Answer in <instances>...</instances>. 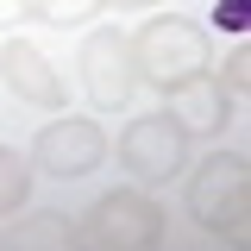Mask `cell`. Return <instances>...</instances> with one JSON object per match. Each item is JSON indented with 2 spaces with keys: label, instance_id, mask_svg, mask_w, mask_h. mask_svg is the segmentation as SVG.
Returning <instances> with one entry per match:
<instances>
[{
  "label": "cell",
  "instance_id": "15",
  "mask_svg": "<svg viewBox=\"0 0 251 251\" xmlns=\"http://www.w3.org/2000/svg\"><path fill=\"white\" fill-rule=\"evenodd\" d=\"M100 6H120V13H138V6H157V0H100Z\"/></svg>",
  "mask_w": 251,
  "mask_h": 251
},
{
  "label": "cell",
  "instance_id": "4",
  "mask_svg": "<svg viewBox=\"0 0 251 251\" xmlns=\"http://www.w3.org/2000/svg\"><path fill=\"white\" fill-rule=\"evenodd\" d=\"M120 163H126V176H138V182H151V188L176 182L182 163H188V132L176 126V113H145V120L126 126Z\"/></svg>",
  "mask_w": 251,
  "mask_h": 251
},
{
  "label": "cell",
  "instance_id": "5",
  "mask_svg": "<svg viewBox=\"0 0 251 251\" xmlns=\"http://www.w3.org/2000/svg\"><path fill=\"white\" fill-rule=\"evenodd\" d=\"M138 88V69H132V38L120 25H94L82 38V94H88L94 107H126Z\"/></svg>",
  "mask_w": 251,
  "mask_h": 251
},
{
  "label": "cell",
  "instance_id": "2",
  "mask_svg": "<svg viewBox=\"0 0 251 251\" xmlns=\"http://www.w3.org/2000/svg\"><path fill=\"white\" fill-rule=\"evenodd\" d=\"M188 220L207 232V239H245L251 220V163L245 151H214L201 157V170L188 176Z\"/></svg>",
  "mask_w": 251,
  "mask_h": 251
},
{
  "label": "cell",
  "instance_id": "8",
  "mask_svg": "<svg viewBox=\"0 0 251 251\" xmlns=\"http://www.w3.org/2000/svg\"><path fill=\"white\" fill-rule=\"evenodd\" d=\"M170 113L182 132H220L226 126V88H220V75H188L182 88H170Z\"/></svg>",
  "mask_w": 251,
  "mask_h": 251
},
{
  "label": "cell",
  "instance_id": "3",
  "mask_svg": "<svg viewBox=\"0 0 251 251\" xmlns=\"http://www.w3.org/2000/svg\"><path fill=\"white\" fill-rule=\"evenodd\" d=\"M75 245L88 251H151L163 245V207L138 188H107L88 214L75 220Z\"/></svg>",
  "mask_w": 251,
  "mask_h": 251
},
{
  "label": "cell",
  "instance_id": "10",
  "mask_svg": "<svg viewBox=\"0 0 251 251\" xmlns=\"http://www.w3.org/2000/svg\"><path fill=\"white\" fill-rule=\"evenodd\" d=\"M100 13V0H31V19L38 25H57V31H75Z\"/></svg>",
  "mask_w": 251,
  "mask_h": 251
},
{
  "label": "cell",
  "instance_id": "13",
  "mask_svg": "<svg viewBox=\"0 0 251 251\" xmlns=\"http://www.w3.org/2000/svg\"><path fill=\"white\" fill-rule=\"evenodd\" d=\"M214 25L220 31H245L251 25V0H220V6H214Z\"/></svg>",
  "mask_w": 251,
  "mask_h": 251
},
{
  "label": "cell",
  "instance_id": "1",
  "mask_svg": "<svg viewBox=\"0 0 251 251\" xmlns=\"http://www.w3.org/2000/svg\"><path fill=\"white\" fill-rule=\"evenodd\" d=\"M207 63H214V44H207V31L182 19V13H163L151 25L132 31V69H138V82L157 94L182 88L188 75H207Z\"/></svg>",
  "mask_w": 251,
  "mask_h": 251
},
{
  "label": "cell",
  "instance_id": "12",
  "mask_svg": "<svg viewBox=\"0 0 251 251\" xmlns=\"http://www.w3.org/2000/svg\"><path fill=\"white\" fill-rule=\"evenodd\" d=\"M226 100H245L251 94V50H232V63H226Z\"/></svg>",
  "mask_w": 251,
  "mask_h": 251
},
{
  "label": "cell",
  "instance_id": "11",
  "mask_svg": "<svg viewBox=\"0 0 251 251\" xmlns=\"http://www.w3.org/2000/svg\"><path fill=\"white\" fill-rule=\"evenodd\" d=\"M25 188H31V163H25V157H13L6 145H0V220L25 207Z\"/></svg>",
  "mask_w": 251,
  "mask_h": 251
},
{
  "label": "cell",
  "instance_id": "7",
  "mask_svg": "<svg viewBox=\"0 0 251 251\" xmlns=\"http://www.w3.org/2000/svg\"><path fill=\"white\" fill-rule=\"evenodd\" d=\"M0 75H6V88L19 94L25 107H63L69 100V88H63L57 69H50V57L38 44H25V38H6L0 44Z\"/></svg>",
  "mask_w": 251,
  "mask_h": 251
},
{
  "label": "cell",
  "instance_id": "9",
  "mask_svg": "<svg viewBox=\"0 0 251 251\" xmlns=\"http://www.w3.org/2000/svg\"><path fill=\"white\" fill-rule=\"evenodd\" d=\"M13 251H75V220L69 214H25L13 232Z\"/></svg>",
  "mask_w": 251,
  "mask_h": 251
},
{
  "label": "cell",
  "instance_id": "14",
  "mask_svg": "<svg viewBox=\"0 0 251 251\" xmlns=\"http://www.w3.org/2000/svg\"><path fill=\"white\" fill-rule=\"evenodd\" d=\"M25 13H31V0H0V31H6V25H25Z\"/></svg>",
  "mask_w": 251,
  "mask_h": 251
},
{
  "label": "cell",
  "instance_id": "6",
  "mask_svg": "<svg viewBox=\"0 0 251 251\" xmlns=\"http://www.w3.org/2000/svg\"><path fill=\"white\" fill-rule=\"evenodd\" d=\"M107 157V138L94 120H57L31 138V176H57V182H75V176H94V163Z\"/></svg>",
  "mask_w": 251,
  "mask_h": 251
}]
</instances>
